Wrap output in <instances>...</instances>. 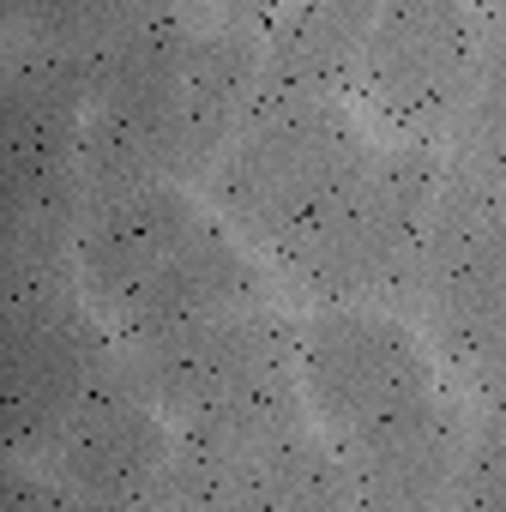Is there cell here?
I'll use <instances>...</instances> for the list:
<instances>
[{"mask_svg":"<svg viewBox=\"0 0 506 512\" xmlns=\"http://www.w3.org/2000/svg\"><path fill=\"white\" fill-rule=\"evenodd\" d=\"M302 392L338 446L356 506L428 512L458 500L470 410L428 332L398 308H308L296 320Z\"/></svg>","mask_w":506,"mask_h":512,"instance_id":"obj_1","label":"cell"},{"mask_svg":"<svg viewBox=\"0 0 506 512\" xmlns=\"http://www.w3.org/2000/svg\"><path fill=\"white\" fill-rule=\"evenodd\" d=\"M73 272L121 344L278 302V272L253 253L199 187L127 181L85 199Z\"/></svg>","mask_w":506,"mask_h":512,"instance_id":"obj_2","label":"cell"},{"mask_svg":"<svg viewBox=\"0 0 506 512\" xmlns=\"http://www.w3.org/2000/svg\"><path fill=\"white\" fill-rule=\"evenodd\" d=\"M446 181L440 145L380 139L368 169L278 253L272 272L302 308H416V278Z\"/></svg>","mask_w":506,"mask_h":512,"instance_id":"obj_3","label":"cell"},{"mask_svg":"<svg viewBox=\"0 0 506 512\" xmlns=\"http://www.w3.org/2000/svg\"><path fill=\"white\" fill-rule=\"evenodd\" d=\"M85 79L7 37L0 61V272H73L85 217Z\"/></svg>","mask_w":506,"mask_h":512,"instance_id":"obj_4","label":"cell"},{"mask_svg":"<svg viewBox=\"0 0 506 512\" xmlns=\"http://www.w3.org/2000/svg\"><path fill=\"white\" fill-rule=\"evenodd\" d=\"M374 145L350 97H260L199 193L272 266L368 169Z\"/></svg>","mask_w":506,"mask_h":512,"instance_id":"obj_5","label":"cell"},{"mask_svg":"<svg viewBox=\"0 0 506 512\" xmlns=\"http://www.w3.org/2000/svg\"><path fill=\"white\" fill-rule=\"evenodd\" d=\"M163 416L187 434H266L308 422L296 320L278 302L229 308L139 344H121Z\"/></svg>","mask_w":506,"mask_h":512,"instance_id":"obj_6","label":"cell"},{"mask_svg":"<svg viewBox=\"0 0 506 512\" xmlns=\"http://www.w3.org/2000/svg\"><path fill=\"white\" fill-rule=\"evenodd\" d=\"M7 458L37 464L91 386L115 368L121 338L85 296L79 272H7Z\"/></svg>","mask_w":506,"mask_h":512,"instance_id":"obj_7","label":"cell"},{"mask_svg":"<svg viewBox=\"0 0 506 512\" xmlns=\"http://www.w3.org/2000/svg\"><path fill=\"white\" fill-rule=\"evenodd\" d=\"M410 320L428 332L434 356L458 386H470L506 350V193L500 187L446 169Z\"/></svg>","mask_w":506,"mask_h":512,"instance_id":"obj_8","label":"cell"},{"mask_svg":"<svg viewBox=\"0 0 506 512\" xmlns=\"http://www.w3.org/2000/svg\"><path fill=\"white\" fill-rule=\"evenodd\" d=\"M482 0H380L356 97L386 139L440 145L482 61Z\"/></svg>","mask_w":506,"mask_h":512,"instance_id":"obj_9","label":"cell"},{"mask_svg":"<svg viewBox=\"0 0 506 512\" xmlns=\"http://www.w3.org/2000/svg\"><path fill=\"white\" fill-rule=\"evenodd\" d=\"M163 506L175 512H332L356 506L350 470L326 428L290 422L266 434H187L175 428V464Z\"/></svg>","mask_w":506,"mask_h":512,"instance_id":"obj_10","label":"cell"},{"mask_svg":"<svg viewBox=\"0 0 506 512\" xmlns=\"http://www.w3.org/2000/svg\"><path fill=\"white\" fill-rule=\"evenodd\" d=\"M169 464H175V422L163 416L127 350L37 458V470H49L73 506H97V512L163 506Z\"/></svg>","mask_w":506,"mask_h":512,"instance_id":"obj_11","label":"cell"},{"mask_svg":"<svg viewBox=\"0 0 506 512\" xmlns=\"http://www.w3.org/2000/svg\"><path fill=\"white\" fill-rule=\"evenodd\" d=\"M380 0H284L266 25L260 97H356Z\"/></svg>","mask_w":506,"mask_h":512,"instance_id":"obj_12","label":"cell"},{"mask_svg":"<svg viewBox=\"0 0 506 512\" xmlns=\"http://www.w3.org/2000/svg\"><path fill=\"white\" fill-rule=\"evenodd\" d=\"M181 0H7V37L61 55L79 79Z\"/></svg>","mask_w":506,"mask_h":512,"instance_id":"obj_13","label":"cell"},{"mask_svg":"<svg viewBox=\"0 0 506 512\" xmlns=\"http://www.w3.org/2000/svg\"><path fill=\"white\" fill-rule=\"evenodd\" d=\"M482 61L458 127L446 139V169L506 193V7H482Z\"/></svg>","mask_w":506,"mask_h":512,"instance_id":"obj_14","label":"cell"},{"mask_svg":"<svg viewBox=\"0 0 506 512\" xmlns=\"http://www.w3.org/2000/svg\"><path fill=\"white\" fill-rule=\"evenodd\" d=\"M452 506H506V404H476L470 410V446L458 470V500Z\"/></svg>","mask_w":506,"mask_h":512,"instance_id":"obj_15","label":"cell"},{"mask_svg":"<svg viewBox=\"0 0 506 512\" xmlns=\"http://www.w3.org/2000/svg\"><path fill=\"white\" fill-rule=\"evenodd\" d=\"M193 19H217V25H272L284 13V0H181Z\"/></svg>","mask_w":506,"mask_h":512,"instance_id":"obj_16","label":"cell"},{"mask_svg":"<svg viewBox=\"0 0 506 512\" xmlns=\"http://www.w3.org/2000/svg\"><path fill=\"white\" fill-rule=\"evenodd\" d=\"M464 392H470L476 404H506V350H500V356H494L470 386H464Z\"/></svg>","mask_w":506,"mask_h":512,"instance_id":"obj_17","label":"cell"},{"mask_svg":"<svg viewBox=\"0 0 506 512\" xmlns=\"http://www.w3.org/2000/svg\"><path fill=\"white\" fill-rule=\"evenodd\" d=\"M482 7H506V0H482Z\"/></svg>","mask_w":506,"mask_h":512,"instance_id":"obj_18","label":"cell"}]
</instances>
